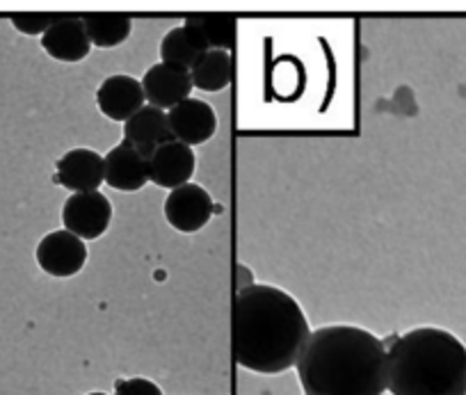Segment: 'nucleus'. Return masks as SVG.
Returning <instances> with one entry per match:
<instances>
[{"mask_svg":"<svg viewBox=\"0 0 466 395\" xmlns=\"http://www.w3.org/2000/svg\"><path fill=\"white\" fill-rule=\"evenodd\" d=\"M309 336L307 313L293 295L263 284L240 289L233 304V352L240 366L281 375L298 366Z\"/></svg>","mask_w":466,"mask_h":395,"instance_id":"f257e3e1","label":"nucleus"},{"mask_svg":"<svg viewBox=\"0 0 466 395\" xmlns=\"http://www.w3.org/2000/svg\"><path fill=\"white\" fill-rule=\"evenodd\" d=\"M298 377L307 395H384L387 343L355 325L318 327L299 354Z\"/></svg>","mask_w":466,"mask_h":395,"instance_id":"f03ea898","label":"nucleus"},{"mask_svg":"<svg viewBox=\"0 0 466 395\" xmlns=\"http://www.w3.org/2000/svg\"><path fill=\"white\" fill-rule=\"evenodd\" d=\"M391 395H466V345L439 327H416L387 348Z\"/></svg>","mask_w":466,"mask_h":395,"instance_id":"7ed1b4c3","label":"nucleus"},{"mask_svg":"<svg viewBox=\"0 0 466 395\" xmlns=\"http://www.w3.org/2000/svg\"><path fill=\"white\" fill-rule=\"evenodd\" d=\"M112 222V204L103 192H76L62 206V224L80 240H96Z\"/></svg>","mask_w":466,"mask_h":395,"instance_id":"20e7f679","label":"nucleus"},{"mask_svg":"<svg viewBox=\"0 0 466 395\" xmlns=\"http://www.w3.org/2000/svg\"><path fill=\"white\" fill-rule=\"evenodd\" d=\"M37 263L46 275L69 279L78 275L87 263V245L66 228L53 231L37 245Z\"/></svg>","mask_w":466,"mask_h":395,"instance_id":"39448f33","label":"nucleus"},{"mask_svg":"<svg viewBox=\"0 0 466 395\" xmlns=\"http://www.w3.org/2000/svg\"><path fill=\"white\" fill-rule=\"evenodd\" d=\"M215 204L208 192L197 183L177 187L165 199V219L181 233H197L213 218Z\"/></svg>","mask_w":466,"mask_h":395,"instance_id":"423d86ee","label":"nucleus"},{"mask_svg":"<svg viewBox=\"0 0 466 395\" xmlns=\"http://www.w3.org/2000/svg\"><path fill=\"white\" fill-rule=\"evenodd\" d=\"M169 130L177 142H183L192 149L204 145L218 130V115L213 107L201 98H186L167 112Z\"/></svg>","mask_w":466,"mask_h":395,"instance_id":"0eeeda50","label":"nucleus"},{"mask_svg":"<svg viewBox=\"0 0 466 395\" xmlns=\"http://www.w3.org/2000/svg\"><path fill=\"white\" fill-rule=\"evenodd\" d=\"M142 89H145V98L149 101V106L169 112L174 106L190 98V71L167 65V62H158L147 69L145 78H142Z\"/></svg>","mask_w":466,"mask_h":395,"instance_id":"6e6552de","label":"nucleus"},{"mask_svg":"<svg viewBox=\"0 0 466 395\" xmlns=\"http://www.w3.org/2000/svg\"><path fill=\"white\" fill-rule=\"evenodd\" d=\"M145 101L142 80H136L133 76H110L96 89L98 110L112 121H124L127 124L137 110L145 107Z\"/></svg>","mask_w":466,"mask_h":395,"instance_id":"1a4fd4ad","label":"nucleus"},{"mask_svg":"<svg viewBox=\"0 0 466 395\" xmlns=\"http://www.w3.org/2000/svg\"><path fill=\"white\" fill-rule=\"evenodd\" d=\"M106 181L103 156L92 149H71L56 163V183L66 190L94 192Z\"/></svg>","mask_w":466,"mask_h":395,"instance_id":"9d476101","label":"nucleus"},{"mask_svg":"<svg viewBox=\"0 0 466 395\" xmlns=\"http://www.w3.org/2000/svg\"><path fill=\"white\" fill-rule=\"evenodd\" d=\"M195 167L197 158L190 147L172 140L149 156V181L165 190H177L190 183Z\"/></svg>","mask_w":466,"mask_h":395,"instance_id":"9b49d317","label":"nucleus"},{"mask_svg":"<svg viewBox=\"0 0 466 395\" xmlns=\"http://www.w3.org/2000/svg\"><path fill=\"white\" fill-rule=\"evenodd\" d=\"M103 163H106V183L112 190L137 192L149 183V158H145L127 140L107 151Z\"/></svg>","mask_w":466,"mask_h":395,"instance_id":"f8f14e48","label":"nucleus"},{"mask_svg":"<svg viewBox=\"0 0 466 395\" xmlns=\"http://www.w3.org/2000/svg\"><path fill=\"white\" fill-rule=\"evenodd\" d=\"M42 48L57 62H80L92 51V42L80 16L60 15L42 35Z\"/></svg>","mask_w":466,"mask_h":395,"instance_id":"ddd939ff","label":"nucleus"},{"mask_svg":"<svg viewBox=\"0 0 466 395\" xmlns=\"http://www.w3.org/2000/svg\"><path fill=\"white\" fill-rule=\"evenodd\" d=\"M124 140L136 147L145 158H149L158 147L174 140L172 130H169L167 112L154 106H145L142 110H137L124 124Z\"/></svg>","mask_w":466,"mask_h":395,"instance_id":"4468645a","label":"nucleus"},{"mask_svg":"<svg viewBox=\"0 0 466 395\" xmlns=\"http://www.w3.org/2000/svg\"><path fill=\"white\" fill-rule=\"evenodd\" d=\"M208 44L190 25H177L160 42V60L190 71L208 53Z\"/></svg>","mask_w":466,"mask_h":395,"instance_id":"2eb2a0df","label":"nucleus"},{"mask_svg":"<svg viewBox=\"0 0 466 395\" xmlns=\"http://www.w3.org/2000/svg\"><path fill=\"white\" fill-rule=\"evenodd\" d=\"M80 19H83L92 46L98 48L119 46L133 33L131 16L122 15V12H89V15H83Z\"/></svg>","mask_w":466,"mask_h":395,"instance_id":"dca6fc26","label":"nucleus"},{"mask_svg":"<svg viewBox=\"0 0 466 395\" xmlns=\"http://www.w3.org/2000/svg\"><path fill=\"white\" fill-rule=\"evenodd\" d=\"M231 57L227 51H208L190 69L192 87L201 92H222L231 83Z\"/></svg>","mask_w":466,"mask_h":395,"instance_id":"f3484780","label":"nucleus"},{"mask_svg":"<svg viewBox=\"0 0 466 395\" xmlns=\"http://www.w3.org/2000/svg\"><path fill=\"white\" fill-rule=\"evenodd\" d=\"M236 16L231 15H190L186 25L206 39L210 51H228L236 44Z\"/></svg>","mask_w":466,"mask_h":395,"instance_id":"a211bd4d","label":"nucleus"},{"mask_svg":"<svg viewBox=\"0 0 466 395\" xmlns=\"http://www.w3.org/2000/svg\"><path fill=\"white\" fill-rule=\"evenodd\" d=\"M60 15H48V12H19L12 15V25L24 35H44Z\"/></svg>","mask_w":466,"mask_h":395,"instance_id":"6ab92c4d","label":"nucleus"},{"mask_svg":"<svg viewBox=\"0 0 466 395\" xmlns=\"http://www.w3.org/2000/svg\"><path fill=\"white\" fill-rule=\"evenodd\" d=\"M115 395H163L156 381L145 377H131V380H116Z\"/></svg>","mask_w":466,"mask_h":395,"instance_id":"aec40b11","label":"nucleus"},{"mask_svg":"<svg viewBox=\"0 0 466 395\" xmlns=\"http://www.w3.org/2000/svg\"><path fill=\"white\" fill-rule=\"evenodd\" d=\"M87 395H107V393H103V390H92V393H87Z\"/></svg>","mask_w":466,"mask_h":395,"instance_id":"412c9836","label":"nucleus"}]
</instances>
